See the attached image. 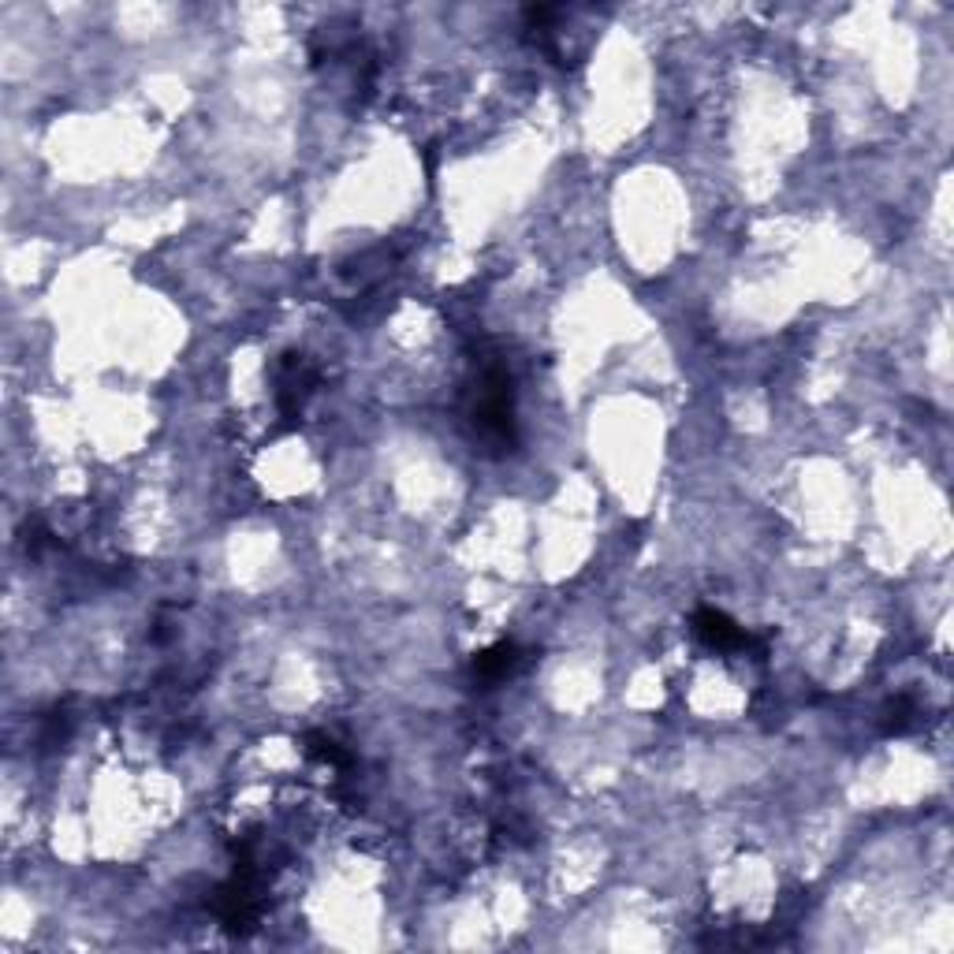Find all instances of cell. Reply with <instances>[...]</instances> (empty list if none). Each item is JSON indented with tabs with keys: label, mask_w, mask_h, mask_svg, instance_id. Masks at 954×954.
Returning a JSON list of instances; mask_svg holds the SVG:
<instances>
[{
	"label": "cell",
	"mask_w": 954,
	"mask_h": 954,
	"mask_svg": "<svg viewBox=\"0 0 954 954\" xmlns=\"http://www.w3.org/2000/svg\"><path fill=\"white\" fill-rule=\"evenodd\" d=\"M694 634L709 649H720V653H735V649H750L753 638L746 634L742 627H735L731 619L723 612H716V608H701V612L694 615Z\"/></svg>",
	"instance_id": "1"
},
{
	"label": "cell",
	"mask_w": 954,
	"mask_h": 954,
	"mask_svg": "<svg viewBox=\"0 0 954 954\" xmlns=\"http://www.w3.org/2000/svg\"><path fill=\"white\" fill-rule=\"evenodd\" d=\"M522 649H518L515 641H500V645H492V649H485V653L474 656V679L481 682H500L507 679V675H515L518 668H522Z\"/></svg>",
	"instance_id": "2"
},
{
	"label": "cell",
	"mask_w": 954,
	"mask_h": 954,
	"mask_svg": "<svg viewBox=\"0 0 954 954\" xmlns=\"http://www.w3.org/2000/svg\"><path fill=\"white\" fill-rule=\"evenodd\" d=\"M914 716H917L914 697L899 694L884 712V731H887V735H902V731H910V727H914Z\"/></svg>",
	"instance_id": "3"
},
{
	"label": "cell",
	"mask_w": 954,
	"mask_h": 954,
	"mask_svg": "<svg viewBox=\"0 0 954 954\" xmlns=\"http://www.w3.org/2000/svg\"><path fill=\"white\" fill-rule=\"evenodd\" d=\"M306 742H310V753L321 757V761L336 764V768H347V764H351V757H347V753H343L328 735H306Z\"/></svg>",
	"instance_id": "4"
}]
</instances>
